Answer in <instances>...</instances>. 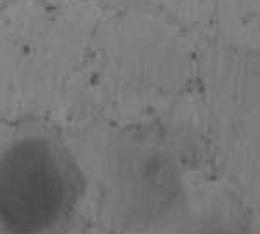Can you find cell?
I'll return each mask as SVG.
<instances>
[{"instance_id": "cell-3", "label": "cell", "mask_w": 260, "mask_h": 234, "mask_svg": "<svg viewBox=\"0 0 260 234\" xmlns=\"http://www.w3.org/2000/svg\"><path fill=\"white\" fill-rule=\"evenodd\" d=\"M184 234H248L241 224L224 217H207L191 225Z\"/></svg>"}, {"instance_id": "cell-1", "label": "cell", "mask_w": 260, "mask_h": 234, "mask_svg": "<svg viewBox=\"0 0 260 234\" xmlns=\"http://www.w3.org/2000/svg\"><path fill=\"white\" fill-rule=\"evenodd\" d=\"M89 177L49 128L26 125L0 143V234H80Z\"/></svg>"}, {"instance_id": "cell-2", "label": "cell", "mask_w": 260, "mask_h": 234, "mask_svg": "<svg viewBox=\"0 0 260 234\" xmlns=\"http://www.w3.org/2000/svg\"><path fill=\"white\" fill-rule=\"evenodd\" d=\"M103 203L111 224L125 232H153L179 222L187 207L179 149L151 133L121 137L106 158Z\"/></svg>"}]
</instances>
